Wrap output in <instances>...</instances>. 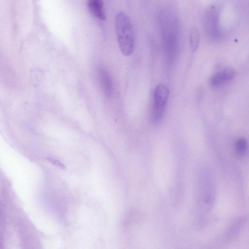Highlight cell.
Listing matches in <instances>:
<instances>
[{
	"instance_id": "cell-1",
	"label": "cell",
	"mask_w": 249,
	"mask_h": 249,
	"mask_svg": "<svg viewBox=\"0 0 249 249\" xmlns=\"http://www.w3.org/2000/svg\"><path fill=\"white\" fill-rule=\"evenodd\" d=\"M163 51L167 60L171 62L176 56L179 42V25L175 13L164 9L159 16Z\"/></svg>"
},
{
	"instance_id": "cell-2",
	"label": "cell",
	"mask_w": 249,
	"mask_h": 249,
	"mask_svg": "<svg viewBox=\"0 0 249 249\" xmlns=\"http://www.w3.org/2000/svg\"><path fill=\"white\" fill-rule=\"evenodd\" d=\"M115 30L122 53L125 56L130 55L134 49V34L130 19L124 12H119L116 16Z\"/></svg>"
},
{
	"instance_id": "cell-3",
	"label": "cell",
	"mask_w": 249,
	"mask_h": 249,
	"mask_svg": "<svg viewBox=\"0 0 249 249\" xmlns=\"http://www.w3.org/2000/svg\"><path fill=\"white\" fill-rule=\"evenodd\" d=\"M203 24L207 36L213 40H217L221 36L219 24V11L215 5H210L205 12Z\"/></svg>"
},
{
	"instance_id": "cell-4",
	"label": "cell",
	"mask_w": 249,
	"mask_h": 249,
	"mask_svg": "<svg viewBox=\"0 0 249 249\" xmlns=\"http://www.w3.org/2000/svg\"><path fill=\"white\" fill-rule=\"evenodd\" d=\"M169 93V88L164 84H159L155 89L152 110V118L155 122L160 121L162 118Z\"/></svg>"
},
{
	"instance_id": "cell-5",
	"label": "cell",
	"mask_w": 249,
	"mask_h": 249,
	"mask_svg": "<svg viewBox=\"0 0 249 249\" xmlns=\"http://www.w3.org/2000/svg\"><path fill=\"white\" fill-rule=\"evenodd\" d=\"M236 75V71L233 68L227 67L214 73L210 79V84L217 87L232 80Z\"/></svg>"
},
{
	"instance_id": "cell-6",
	"label": "cell",
	"mask_w": 249,
	"mask_h": 249,
	"mask_svg": "<svg viewBox=\"0 0 249 249\" xmlns=\"http://www.w3.org/2000/svg\"><path fill=\"white\" fill-rule=\"evenodd\" d=\"M98 76L103 92L107 97H110L112 92V84L108 73L104 68H100Z\"/></svg>"
},
{
	"instance_id": "cell-7",
	"label": "cell",
	"mask_w": 249,
	"mask_h": 249,
	"mask_svg": "<svg viewBox=\"0 0 249 249\" xmlns=\"http://www.w3.org/2000/svg\"><path fill=\"white\" fill-rule=\"evenodd\" d=\"M88 7L93 16L101 20L105 19L102 0H88Z\"/></svg>"
},
{
	"instance_id": "cell-8",
	"label": "cell",
	"mask_w": 249,
	"mask_h": 249,
	"mask_svg": "<svg viewBox=\"0 0 249 249\" xmlns=\"http://www.w3.org/2000/svg\"><path fill=\"white\" fill-rule=\"evenodd\" d=\"M189 40L191 48L193 52H195L198 48L199 42V34L196 27H194L191 30Z\"/></svg>"
},
{
	"instance_id": "cell-9",
	"label": "cell",
	"mask_w": 249,
	"mask_h": 249,
	"mask_svg": "<svg viewBox=\"0 0 249 249\" xmlns=\"http://www.w3.org/2000/svg\"><path fill=\"white\" fill-rule=\"evenodd\" d=\"M248 149L247 140L244 138H240L236 140L235 143V149L236 153L240 156L245 155Z\"/></svg>"
},
{
	"instance_id": "cell-10",
	"label": "cell",
	"mask_w": 249,
	"mask_h": 249,
	"mask_svg": "<svg viewBox=\"0 0 249 249\" xmlns=\"http://www.w3.org/2000/svg\"><path fill=\"white\" fill-rule=\"evenodd\" d=\"M46 159L47 160L51 162L54 165L59 168L61 169H64L65 168V165L62 162H61L60 161L57 160L50 158H46Z\"/></svg>"
}]
</instances>
